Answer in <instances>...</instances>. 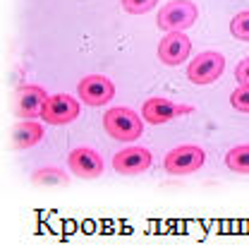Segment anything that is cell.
I'll return each mask as SVG.
<instances>
[{
  "instance_id": "6da1fadb",
  "label": "cell",
  "mask_w": 249,
  "mask_h": 252,
  "mask_svg": "<svg viewBox=\"0 0 249 252\" xmlns=\"http://www.w3.org/2000/svg\"><path fill=\"white\" fill-rule=\"evenodd\" d=\"M103 127L117 142H134L141 135L144 123H141V116H137L130 108H111L103 116Z\"/></svg>"
},
{
  "instance_id": "7a4b0ae2",
  "label": "cell",
  "mask_w": 249,
  "mask_h": 252,
  "mask_svg": "<svg viewBox=\"0 0 249 252\" xmlns=\"http://www.w3.org/2000/svg\"><path fill=\"white\" fill-rule=\"evenodd\" d=\"M196 5L190 0H172L158 12V27L163 32H185L196 22Z\"/></svg>"
},
{
  "instance_id": "3957f363",
  "label": "cell",
  "mask_w": 249,
  "mask_h": 252,
  "mask_svg": "<svg viewBox=\"0 0 249 252\" xmlns=\"http://www.w3.org/2000/svg\"><path fill=\"white\" fill-rule=\"evenodd\" d=\"M225 58L218 51H204L187 65V77L194 84H211L223 75Z\"/></svg>"
},
{
  "instance_id": "277c9868",
  "label": "cell",
  "mask_w": 249,
  "mask_h": 252,
  "mask_svg": "<svg viewBox=\"0 0 249 252\" xmlns=\"http://www.w3.org/2000/svg\"><path fill=\"white\" fill-rule=\"evenodd\" d=\"M206 161V152L201 147H194V144H185V147H177L172 149L170 154L166 156L163 166L166 171L172 175H190L194 171H199Z\"/></svg>"
},
{
  "instance_id": "5b68a950",
  "label": "cell",
  "mask_w": 249,
  "mask_h": 252,
  "mask_svg": "<svg viewBox=\"0 0 249 252\" xmlns=\"http://www.w3.org/2000/svg\"><path fill=\"white\" fill-rule=\"evenodd\" d=\"M46 101H48V94L36 84L19 87L15 92V116L24 118V120H34V118L43 116Z\"/></svg>"
},
{
  "instance_id": "8992f818",
  "label": "cell",
  "mask_w": 249,
  "mask_h": 252,
  "mask_svg": "<svg viewBox=\"0 0 249 252\" xmlns=\"http://www.w3.org/2000/svg\"><path fill=\"white\" fill-rule=\"evenodd\" d=\"M77 94L86 106H106L115 96V87L108 77L89 75L77 84Z\"/></svg>"
},
{
  "instance_id": "52a82bcc",
  "label": "cell",
  "mask_w": 249,
  "mask_h": 252,
  "mask_svg": "<svg viewBox=\"0 0 249 252\" xmlns=\"http://www.w3.org/2000/svg\"><path fill=\"white\" fill-rule=\"evenodd\" d=\"M194 111V106H182V103H172L168 98H149L146 103H144V108H141V116L146 123H151V125H163V123H168L172 118L177 116H185V113H192Z\"/></svg>"
},
{
  "instance_id": "ba28073f",
  "label": "cell",
  "mask_w": 249,
  "mask_h": 252,
  "mask_svg": "<svg viewBox=\"0 0 249 252\" xmlns=\"http://www.w3.org/2000/svg\"><path fill=\"white\" fill-rule=\"evenodd\" d=\"M67 166L77 178H84V180H94L103 173V158L98 152L89 149V147H79L72 154L67 156Z\"/></svg>"
},
{
  "instance_id": "9c48e42d",
  "label": "cell",
  "mask_w": 249,
  "mask_h": 252,
  "mask_svg": "<svg viewBox=\"0 0 249 252\" xmlns=\"http://www.w3.org/2000/svg\"><path fill=\"white\" fill-rule=\"evenodd\" d=\"M151 166V152L146 147H127L113 156V168L122 175H137L149 171Z\"/></svg>"
},
{
  "instance_id": "30bf717a",
  "label": "cell",
  "mask_w": 249,
  "mask_h": 252,
  "mask_svg": "<svg viewBox=\"0 0 249 252\" xmlns=\"http://www.w3.org/2000/svg\"><path fill=\"white\" fill-rule=\"evenodd\" d=\"M79 116V103L67 94H55V96H48L46 101V108H43V120L48 125H67Z\"/></svg>"
},
{
  "instance_id": "8fae6325",
  "label": "cell",
  "mask_w": 249,
  "mask_h": 252,
  "mask_svg": "<svg viewBox=\"0 0 249 252\" xmlns=\"http://www.w3.org/2000/svg\"><path fill=\"white\" fill-rule=\"evenodd\" d=\"M192 41L185 36V32H168L163 41L158 43V58L163 65H182V60L190 58Z\"/></svg>"
},
{
  "instance_id": "7c38bea8",
  "label": "cell",
  "mask_w": 249,
  "mask_h": 252,
  "mask_svg": "<svg viewBox=\"0 0 249 252\" xmlns=\"http://www.w3.org/2000/svg\"><path fill=\"white\" fill-rule=\"evenodd\" d=\"M41 137H43V127L34 120H24L12 130V147L15 149H29V147L41 142Z\"/></svg>"
},
{
  "instance_id": "4fadbf2b",
  "label": "cell",
  "mask_w": 249,
  "mask_h": 252,
  "mask_svg": "<svg viewBox=\"0 0 249 252\" xmlns=\"http://www.w3.org/2000/svg\"><path fill=\"white\" fill-rule=\"evenodd\" d=\"M225 166L235 173H249V144L232 147L225 154Z\"/></svg>"
},
{
  "instance_id": "5bb4252c",
  "label": "cell",
  "mask_w": 249,
  "mask_h": 252,
  "mask_svg": "<svg viewBox=\"0 0 249 252\" xmlns=\"http://www.w3.org/2000/svg\"><path fill=\"white\" fill-rule=\"evenodd\" d=\"M31 183L34 185H65L67 175L62 173L60 168H41V171L31 175Z\"/></svg>"
},
{
  "instance_id": "9a60e30c",
  "label": "cell",
  "mask_w": 249,
  "mask_h": 252,
  "mask_svg": "<svg viewBox=\"0 0 249 252\" xmlns=\"http://www.w3.org/2000/svg\"><path fill=\"white\" fill-rule=\"evenodd\" d=\"M230 32H232L235 39L249 41V10L240 12V15H235V20L230 22Z\"/></svg>"
},
{
  "instance_id": "2e32d148",
  "label": "cell",
  "mask_w": 249,
  "mask_h": 252,
  "mask_svg": "<svg viewBox=\"0 0 249 252\" xmlns=\"http://www.w3.org/2000/svg\"><path fill=\"white\" fill-rule=\"evenodd\" d=\"M230 103H232L235 111L249 113V84H240V87L230 94Z\"/></svg>"
},
{
  "instance_id": "e0dca14e",
  "label": "cell",
  "mask_w": 249,
  "mask_h": 252,
  "mask_svg": "<svg viewBox=\"0 0 249 252\" xmlns=\"http://www.w3.org/2000/svg\"><path fill=\"white\" fill-rule=\"evenodd\" d=\"M156 2H158V0H122V7H125V12H130V15H144V12L151 10Z\"/></svg>"
},
{
  "instance_id": "ac0fdd59",
  "label": "cell",
  "mask_w": 249,
  "mask_h": 252,
  "mask_svg": "<svg viewBox=\"0 0 249 252\" xmlns=\"http://www.w3.org/2000/svg\"><path fill=\"white\" fill-rule=\"evenodd\" d=\"M235 79H237V84H249V58H245L242 63H237Z\"/></svg>"
}]
</instances>
